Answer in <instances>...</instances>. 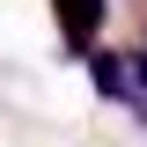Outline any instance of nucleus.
Listing matches in <instances>:
<instances>
[{
    "mask_svg": "<svg viewBox=\"0 0 147 147\" xmlns=\"http://www.w3.org/2000/svg\"><path fill=\"white\" fill-rule=\"evenodd\" d=\"M88 81H96V96L103 103H125L132 118H147V88H140V66H132V52H96L88 59Z\"/></svg>",
    "mask_w": 147,
    "mask_h": 147,
    "instance_id": "2",
    "label": "nucleus"
},
{
    "mask_svg": "<svg viewBox=\"0 0 147 147\" xmlns=\"http://www.w3.org/2000/svg\"><path fill=\"white\" fill-rule=\"evenodd\" d=\"M52 22H59V52L88 66V59L103 52L96 37H103V22H110V0H52Z\"/></svg>",
    "mask_w": 147,
    "mask_h": 147,
    "instance_id": "1",
    "label": "nucleus"
}]
</instances>
